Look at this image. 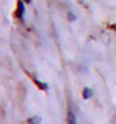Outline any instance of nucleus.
<instances>
[{
  "mask_svg": "<svg viewBox=\"0 0 116 124\" xmlns=\"http://www.w3.org/2000/svg\"><path fill=\"white\" fill-rule=\"evenodd\" d=\"M68 122H69V124H78L77 118H76V116H74V114L72 113L71 109L68 111Z\"/></svg>",
  "mask_w": 116,
  "mask_h": 124,
  "instance_id": "3",
  "label": "nucleus"
},
{
  "mask_svg": "<svg viewBox=\"0 0 116 124\" xmlns=\"http://www.w3.org/2000/svg\"><path fill=\"white\" fill-rule=\"evenodd\" d=\"M39 122H41V120H39V117H29L28 120H27V123L28 124H39Z\"/></svg>",
  "mask_w": 116,
  "mask_h": 124,
  "instance_id": "5",
  "label": "nucleus"
},
{
  "mask_svg": "<svg viewBox=\"0 0 116 124\" xmlns=\"http://www.w3.org/2000/svg\"><path fill=\"white\" fill-rule=\"evenodd\" d=\"M82 97L85 99H89V98L93 97V90L88 87H85L84 90H82Z\"/></svg>",
  "mask_w": 116,
  "mask_h": 124,
  "instance_id": "2",
  "label": "nucleus"
},
{
  "mask_svg": "<svg viewBox=\"0 0 116 124\" xmlns=\"http://www.w3.org/2000/svg\"><path fill=\"white\" fill-rule=\"evenodd\" d=\"M34 82H35V85L39 87L41 90H46V89L48 88V86L46 85L45 82L41 81V80H37V79H34Z\"/></svg>",
  "mask_w": 116,
  "mask_h": 124,
  "instance_id": "4",
  "label": "nucleus"
},
{
  "mask_svg": "<svg viewBox=\"0 0 116 124\" xmlns=\"http://www.w3.org/2000/svg\"><path fill=\"white\" fill-rule=\"evenodd\" d=\"M110 28H112V30H116V24H114V25H110Z\"/></svg>",
  "mask_w": 116,
  "mask_h": 124,
  "instance_id": "7",
  "label": "nucleus"
},
{
  "mask_svg": "<svg viewBox=\"0 0 116 124\" xmlns=\"http://www.w3.org/2000/svg\"><path fill=\"white\" fill-rule=\"evenodd\" d=\"M68 18H69V20H70V22H73V20L76 19V16H73L71 13H69L68 14Z\"/></svg>",
  "mask_w": 116,
  "mask_h": 124,
  "instance_id": "6",
  "label": "nucleus"
},
{
  "mask_svg": "<svg viewBox=\"0 0 116 124\" xmlns=\"http://www.w3.org/2000/svg\"><path fill=\"white\" fill-rule=\"evenodd\" d=\"M24 1H25V2H27V3H29L31 1H32V0H24Z\"/></svg>",
  "mask_w": 116,
  "mask_h": 124,
  "instance_id": "8",
  "label": "nucleus"
},
{
  "mask_svg": "<svg viewBox=\"0 0 116 124\" xmlns=\"http://www.w3.org/2000/svg\"><path fill=\"white\" fill-rule=\"evenodd\" d=\"M16 15L19 19H23L24 18V15H25V6H24V2L22 1V0H18V2H17Z\"/></svg>",
  "mask_w": 116,
  "mask_h": 124,
  "instance_id": "1",
  "label": "nucleus"
}]
</instances>
